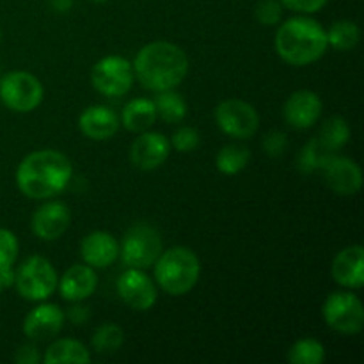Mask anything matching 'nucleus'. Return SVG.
I'll return each mask as SVG.
<instances>
[{"label":"nucleus","instance_id":"39448f33","mask_svg":"<svg viewBox=\"0 0 364 364\" xmlns=\"http://www.w3.org/2000/svg\"><path fill=\"white\" fill-rule=\"evenodd\" d=\"M57 283L55 269L43 256H31L14 272V287L25 301H46L55 291Z\"/></svg>","mask_w":364,"mask_h":364},{"label":"nucleus","instance_id":"f257e3e1","mask_svg":"<svg viewBox=\"0 0 364 364\" xmlns=\"http://www.w3.org/2000/svg\"><path fill=\"white\" fill-rule=\"evenodd\" d=\"M73 178V166L57 149L32 151L18 164V191L34 201H46L59 196Z\"/></svg>","mask_w":364,"mask_h":364},{"label":"nucleus","instance_id":"c756f323","mask_svg":"<svg viewBox=\"0 0 364 364\" xmlns=\"http://www.w3.org/2000/svg\"><path fill=\"white\" fill-rule=\"evenodd\" d=\"M20 244L13 231L0 228V269H11L16 263Z\"/></svg>","mask_w":364,"mask_h":364},{"label":"nucleus","instance_id":"423d86ee","mask_svg":"<svg viewBox=\"0 0 364 364\" xmlns=\"http://www.w3.org/2000/svg\"><path fill=\"white\" fill-rule=\"evenodd\" d=\"M162 252V237L149 224H135L124 233L119 244V256L127 269L146 270L153 267Z\"/></svg>","mask_w":364,"mask_h":364},{"label":"nucleus","instance_id":"9d476101","mask_svg":"<svg viewBox=\"0 0 364 364\" xmlns=\"http://www.w3.org/2000/svg\"><path fill=\"white\" fill-rule=\"evenodd\" d=\"M215 123L228 137L245 141L251 139L259 128V116L251 103L244 100L230 98L215 107Z\"/></svg>","mask_w":364,"mask_h":364},{"label":"nucleus","instance_id":"2f4dec72","mask_svg":"<svg viewBox=\"0 0 364 364\" xmlns=\"http://www.w3.org/2000/svg\"><path fill=\"white\" fill-rule=\"evenodd\" d=\"M199 132L192 127H180L171 137V148L180 153H191L199 146Z\"/></svg>","mask_w":364,"mask_h":364},{"label":"nucleus","instance_id":"393cba45","mask_svg":"<svg viewBox=\"0 0 364 364\" xmlns=\"http://www.w3.org/2000/svg\"><path fill=\"white\" fill-rule=\"evenodd\" d=\"M318 141L326 146L329 151L336 153L347 146L350 141V124L341 116H331L323 121L322 128L318 132Z\"/></svg>","mask_w":364,"mask_h":364},{"label":"nucleus","instance_id":"c9c22d12","mask_svg":"<svg viewBox=\"0 0 364 364\" xmlns=\"http://www.w3.org/2000/svg\"><path fill=\"white\" fill-rule=\"evenodd\" d=\"M66 316L70 318L71 323H75V326H82V323H85L89 320L87 306H82V304L71 306V308L68 309Z\"/></svg>","mask_w":364,"mask_h":364},{"label":"nucleus","instance_id":"473e14b6","mask_svg":"<svg viewBox=\"0 0 364 364\" xmlns=\"http://www.w3.org/2000/svg\"><path fill=\"white\" fill-rule=\"evenodd\" d=\"M262 146H263V151H265L267 155L272 156V159H277V156L284 155V151H287L288 135L279 130H270L269 134L263 137Z\"/></svg>","mask_w":364,"mask_h":364},{"label":"nucleus","instance_id":"2eb2a0df","mask_svg":"<svg viewBox=\"0 0 364 364\" xmlns=\"http://www.w3.org/2000/svg\"><path fill=\"white\" fill-rule=\"evenodd\" d=\"M323 178H326V183L334 194L343 196H355L363 187V173L361 167L358 166V162H354L352 159L347 156H338L334 153L329 159V162L326 164V167L322 169Z\"/></svg>","mask_w":364,"mask_h":364},{"label":"nucleus","instance_id":"5701e85b","mask_svg":"<svg viewBox=\"0 0 364 364\" xmlns=\"http://www.w3.org/2000/svg\"><path fill=\"white\" fill-rule=\"evenodd\" d=\"M334 153L329 151L322 142L318 141V137H313L302 146V149L297 155V169L302 174H313L318 173L326 167V164L329 162V159Z\"/></svg>","mask_w":364,"mask_h":364},{"label":"nucleus","instance_id":"9b49d317","mask_svg":"<svg viewBox=\"0 0 364 364\" xmlns=\"http://www.w3.org/2000/svg\"><path fill=\"white\" fill-rule=\"evenodd\" d=\"M117 294L134 311H148L159 299L155 283L141 269H127L121 274L117 279Z\"/></svg>","mask_w":364,"mask_h":364},{"label":"nucleus","instance_id":"ddd939ff","mask_svg":"<svg viewBox=\"0 0 364 364\" xmlns=\"http://www.w3.org/2000/svg\"><path fill=\"white\" fill-rule=\"evenodd\" d=\"M322 98L315 91L299 89L294 95L288 96V100L284 102L283 117L291 128L308 130L318 123V119L322 117Z\"/></svg>","mask_w":364,"mask_h":364},{"label":"nucleus","instance_id":"f3484780","mask_svg":"<svg viewBox=\"0 0 364 364\" xmlns=\"http://www.w3.org/2000/svg\"><path fill=\"white\" fill-rule=\"evenodd\" d=\"M331 276L340 287L359 290L364 287V249L363 245H348L333 259Z\"/></svg>","mask_w":364,"mask_h":364},{"label":"nucleus","instance_id":"6e6552de","mask_svg":"<svg viewBox=\"0 0 364 364\" xmlns=\"http://www.w3.org/2000/svg\"><path fill=\"white\" fill-rule=\"evenodd\" d=\"M135 80L134 66L121 55H107L92 66L91 84L107 98H119L132 89Z\"/></svg>","mask_w":364,"mask_h":364},{"label":"nucleus","instance_id":"a19ab883","mask_svg":"<svg viewBox=\"0 0 364 364\" xmlns=\"http://www.w3.org/2000/svg\"><path fill=\"white\" fill-rule=\"evenodd\" d=\"M0 39H2V31H0Z\"/></svg>","mask_w":364,"mask_h":364},{"label":"nucleus","instance_id":"aec40b11","mask_svg":"<svg viewBox=\"0 0 364 364\" xmlns=\"http://www.w3.org/2000/svg\"><path fill=\"white\" fill-rule=\"evenodd\" d=\"M119 117L105 105H91L78 117V128L91 141H107L119 130Z\"/></svg>","mask_w":364,"mask_h":364},{"label":"nucleus","instance_id":"20e7f679","mask_svg":"<svg viewBox=\"0 0 364 364\" xmlns=\"http://www.w3.org/2000/svg\"><path fill=\"white\" fill-rule=\"evenodd\" d=\"M155 281L167 295L181 297L194 290L201 276V262L192 249L178 245L160 252L153 263Z\"/></svg>","mask_w":364,"mask_h":364},{"label":"nucleus","instance_id":"cd10ccee","mask_svg":"<svg viewBox=\"0 0 364 364\" xmlns=\"http://www.w3.org/2000/svg\"><path fill=\"white\" fill-rule=\"evenodd\" d=\"M291 364H320L326 361V347L315 338H302L288 350Z\"/></svg>","mask_w":364,"mask_h":364},{"label":"nucleus","instance_id":"1a4fd4ad","mask_svg":"<svg viewBox=\"0 0 364 364\" xmlns=\"http://www.w3.org/2000/svg\"><path fill=\"white\" fill-rule=\"evenodd\" d=\"M323 320L340 334H359L364 327V308L361 299L350 291H334L322 308Z\"/></svg>","mask_w":364,"mask_h":364},{"label":"nucleus","instance_id":"e433bc0d","mask_svg":"<svg viewBox=\"0 0 364 364\" xmlns=\"http://www.w3.org/2000/svg\"><path fill=\"white\" fill-rule=\"evenodd\" d=\"M0 284H2V288L13 287L14 284L13 267H11V269H0Z\"/></svg>","mask_w":364,"mask_h":364},{"label":"nucleus","instance_id":"6ab92c4d","mask_svg":"<svg viewBox=\"0 0 364 364\" xmlns=\"http://www.w3.org/2000/svg\"><path fill=\"white\" fill-rule=\"evenodd\" d=\"M98 287V276L89 265H73L57 283L59 294L68 302H82L91 297Z\"/></svg>","mask_w":364,"mask_h":364},{"label":"nucleus","instance_id":"c85d7f7f","mask_svg":"<svg viewBox=\"0 0 364 364\" xmlns=\"http://www.w3.org/2000/svg\"><path fill=\"white\" fill-rule=\"evenodd\" d=\"M124 343V331L117 323H103L92 334L91 345L98 354H114Z\"/></svg>","mask_w":364,"mask_h":364},{"label":"nucleus","instance_id":"0eeeda50","mask_svg":"<svg viewBox=\"0 0 364 364\" xmlns=\"http://www.w3.org/2000/svg\"><path fill=\"white\" fill-rule=\"evenodd\" d=\"M43 96V84L28 71H9L0 77V100L13 112H32L41 105Z\"/></svg>","mask_w":364,"mask_h":364},{"label":"nucleus","instance_id":"a211bd4d","mask_svg":"<svg viewBox=\"0 0 364 364\" xmlns=\"http://www.w3.org/2000/svg\"><path fill=\"white\" fill-rule=\"evenodd\" d=\"M80 255L85 265L107 269L119 258V242L107 231H91L82 238Z\"/></svg>","mask_w":364,"mask_h":364},{"label":"nucleus","instance_id":"4c0bfd02","mask_svg":"<svg viewBox=\"0 0 364 364\" xmlns=\"http://www.w3.org/2000/svg\"><path fill=\"white\" fill-rule=\"evenodd\" d=\"M52 4L57 11L64 13V11L71 9V6H73V0H52Z\"/></svg>","mask_w":364,"mask_h":364},{"label":"nucleus","instance_id":"58836bf2","mask_svg":"<svg viewBox=\"0 0 364 364\" xmlns=\"http://www.w3.org/2000/svg\"><path fill=\"white\" fill-rule=\"evenodd\" d=\"M91 2H98V4H103V2H109V0H91Z\"/></svg>","mask_w":364,"mask_h":364},{"label":"nucleus","instance_id":"72a5a7b5","mask_svg":"<svg viewBox=\"0 0 364 364\" xmlns=\"http://www.w3.org/2000/svg\"><path fill=\"white\" fill-rule=\"evenodd\" d=\"M283 7L299 14H315L327 6L329 0H279Z\"/></svg>","mask_w":364,"mask_h":364},{"label":"nucleus","instance_id":"4468645a","mask_svg":"<svg viewBox=\"0 0 364 364\" xmlns=\"http://www.w3.org/2000/svg\"><path fill=\"white\" fill-rule=\"evenodd\" d=\"M171 142L160 132L146 130L132 142L130 162L141 171H155L169 159Z\"/></svg>","mask_w":364,"mask_h":364},{"label":"nucleus","instance_id":"ea45409f","mask_svg":"<svg viewBox=\"0 0 364 364\" xmlns=\"http://www.w3.org/2000/svg\"><path fill=\"white\" fill-rule=\"evenodd\" d=\"M4 290V288H2V284H0V291H2Z\"/></svg>","mask_w":364,"mask_h":364},{"label":"nucleus","instance_id":"f8f14e48","mask_svg":"<svg viewBox=\"0 0 364 364\" xmlns=\"http://www.w3.org/2000/svg\"><path fill=\"white\" fill-rule=\"evenodd\" d=\"M71 224V212L66 203L46 199L32 213V233L45 242H53L63 237Z\"/></svg>","mask_w":364,"mask_h":364},{"label":"nucleus","instance_id":"bb28decb","mask_svg":"<svg viewBox=\"0 0 364 364\" xmlns=\"http://www.w3.org/2000/svg\"><path fill=\"white\" fill-rule=\"evenodd\" d=\"M327 32V43L333 46L338 52H348V50L355 48L361 39V31H359L358 23L350 20H338L334 21Z\"/></svg>","mask_w":364,"mask_h":364},{"label":"nucleus","instance_id":"a878e982","mask_svg":"<svg viewBox=\"0 0 364 364\" xmlns=\"http://www.w3.org/2000/svg\"><path fill=\"white\" fill-rule=\"evenodd\" d=\"M249 160H251V151L247 146L228 144L217 153L215 166L219 173L226 174V176H235L247 167Z\"/></svg>","mask_w":364,"mask_h":364},{"label":"nucleus","instance_id":"412c9836","mask_svg":"<svg viewBox=\"0 0 364 364\" xmlns=\"http://www.w3.org/2000/svg\"><path fill=\"white\" fill-rule=\"evenodd\" d=\"M156 109L153 100L149 98H134L124 105L123 114H121V123L128 132L134 134H142L146 130H151L155 124Z\"/></svg>","mask_w":364,"mask_h":364},{"label":"nucleus","instance_id":"dca6fc26","mask_svg":"<svg viewBox=\"0 0 364 364\" xmlns=\"http://www.w3.org/2000/svg\"><path fill=\"white\" fill-rule=\"evenodd\" d=\"M66 313L57 304H41L32 309L23 320V334L31 341H46L63 331Z\"/></svg>","mask_w":364,"mask_h":364},{"label":"nucleus","instance_id":"7c9ffc66","mask_svg":"<svg viewBox=\"0 0 364 364\" xmlns=\"http://www.w3.org/2000/svg\"><path fill=\"white\" fill-rule=\"evenodd\" d=\"M256 20L267 27H274L283 18V4L279 0H259L255 9Z\"/></svg>","mask_w":364,"mask_h":364},{"label":"nucleus","instance_id":"4be33fe9","mask_svg":"<svg viewBox=\"0 0 364 364\" xmlns=\"http://www.w3.org/2000/svg\"><path fill=\"white\" fill-rule=\"evenodd\" d=\"M43 363L87 364L91 363V350L78 340L63 338V340H55L53 343L48 345V348L45 350V355H43Z\"/></svg>","mask_w":364,"mask_h":364},{"label":"nucleus","instance_id":"b1692460","mask_svg":"<svg viewBox=\"0 0 364 364\" xmlns=\"http://www.w3.org/2000/svg\"><path fill=\"white\" fill-rule=\"evenodd\" d=\"M153 103H155L156 117H160L164 123H181L187 116V102L174 89L156 92V98L153 100Z\"/></svg>","mask_w":364,"mask_h":364},{"label":"nucleus","instance_id":"f704fd0d","mask_svg":"<svg viewBox=\"0 0 364 364\" xmlns=\"http://www.w3.org/2000/svg\"><path fill=\"white\" fill-rule=\"evenodd\" d=\"M41 361L38 347L34 343H23L14 352V363L18 364H38Z\"/></svg>","mask_w":364,"mask_h":364},{"label":"nucleus","instance_id":"f03ea898","mask_svg":"<svg viewBox=\"0 0 364 364\" xmlns=\"http://www.w3.org/2000/svg\"><path fill=\"white\" fill-rule=\"evenodd\" d=\"M139 84L153 92L176 89L188 73V57L178 45L151 41L142 46L134 59Z\"/></svg>","mask_w":364,"mask_h":364},{"label":"nucleus","instance_id":"7ed1b4c3","mask_svg":"<svg viewBox=\"0 0 364 364\" xmlns=\"http://www.w3.org/2000/svg\"><path fill=\"white\" fill-rule=\"evenodd\" d=\"M274 48L284 63L291 66H308L326 55L329 43L322 23L308 14L294 16L279 25Z\"/></svg>","mask_w":364,"mask_h":364}]
</instances>
